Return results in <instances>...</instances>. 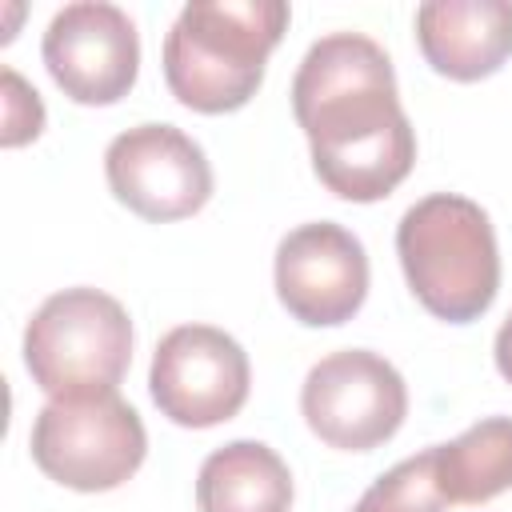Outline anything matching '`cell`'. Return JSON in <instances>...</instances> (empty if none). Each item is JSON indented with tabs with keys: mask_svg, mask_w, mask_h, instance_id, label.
<instances>
[{
	"mask_svg": "<svg viewBox=\"0 0 512 512\" xmlns=\"http://www.w3.org/2000/svg\"><path fill=\"white\" fill-rule=\"evenodd\" d=\"M288 28L284 0H192L164 36V80L184 108L236 112L260 80L268 52Z\"/></svg>",
	"mask_w": 512,
	"mask_h": 512,
	"instance_id": "cell-2",
	"label": "cell"
},
{
	"mask_svg": "<svg viewBox=\"0 0 512 512\" xmlns=\"http://www.w3.org/2000/svg\"><path fill=\"white\" fill-rule=\"evenodd\" d=\"M396 256L412 296L448 324L484 316L500 288V252L488 212L456 192L416 200L396 224Z\"/></svg>",
	"mask_w": 512,
	"mask_h": 512,
	"instance_id": "cell-3",
	"label": "cell"
},
{
	"mask_svg": "<svg viewBox=\"0 0 512 512\" xmlns=\"http://www.w3.org/2000/svg\"><path fill=\"white\" fill-rule=\"evenodd\" d=\"M444 508L448 500L440 496V484H436L432 448H424L420 456H408L396 468H388L356 500L352 512H444Z\"/></svg>",
	"mask_w": 512,
	"mask_h": 512,
	"instance_id": "cell-14",
	"label": "cell"
},
{
	"mask_svg": "<svg viewBox=\"0 0 512 512\" xmlns=\"http://www.w3.org/2000/svg\"><path fill=\"white\" fill-rule=\"evenodd\" d=\"M300 412L328 448L372 452L404 424L408 388L384 356L368 348H344L308 368Z\"/></svg>",
	"mask_w": 512,
	"mask_h": 512,
	"instance_id": "cell-6",
	"label": "cell"
},
{
	"mask_svg": "<svg viewBox=\"0 0 512 512\" xmlns=\"http://www.w3.org/2000/svg\"><path fill=\"white\" fill-rule=\"evenodd\" d=\"M436 484L448 504H484L512 488V416H484L432 448Z\"/></svg>",
	"mask_w": 512,
	"mask_h": 512,
	"instance_id": "cell-13",
	"label": "cell"
},
{
	"mask_svg": "<svg viewBox=\"0 0 512 512\" xmlns=\"http://www.w3.org/2000/svg\"><path fill=\"white\" fill-rule=\"evenodd\" d=\"M276 296L308 328L352 320L368 296L364 244L332 220L292 228L276 248Z\"/></svg>",
	"mask_w": 512,
	"mask_h": 512,
	"instance_id": "cell-10",
	"label": "cell"
},
{
	"mask_svg": "<svg viewBox=\"0 0 512 512\" xmlns=\"http://www.w3.org/2000/svg\"><path fill=\"white\" fill-rule=\"evenodd\" d=\"M104 176L120 204L152 224L184 220L212 196L204 148L176 124H136L104 152Z\"/></svg>",
	"mask_w": 512,
	"mask_h": 512,
	"instance_id": "cell-8",
	"label": "cell"
},
{
	"mask_svg": "<svg viewBox=\"0 0 512 512\" xmlns=\"http://www.w3.org/2000/svg\"><path fill=\"white\" fill-rule=\"evenodd\" d=\"M196 508L200 512H288L292 472L276 448L260 440H232L200 464Z\"/></svg>",
	"mask_w": 512,
	"mask_h": 512,
	"instance_id": "cell-12",
	"label": "cell"
},
{
	"mask_svg": "<svg viewBox=\"0 0 512 512\" xmlns=\"http://www.w3.org/2000/svg\"><path fill=\"white\" fill-rule=\"evenodd\" d=\"M44 64L76 104H116L140 72V36L124 8L108 0L64 4L44 28Z\"/></svg>",
	"mask_w": 512,
	"mask_h": 512,
	"instance_id": "cell-9",
	"label": "cell"
},
{
	"mask_svg": "<svg viewBox=\"0 0 512 512\" xmlns=\"http://www.w3.org/2000/svg\"><path fill=\"white\" fill-rule=\"evenodd\" d=\"M132 364V320L100 288L52 292L24 328V368L52 396L116 392Z\"/></svg>",
	"mask_w": 512,
	"mask_h": 512,
	"instance_id": "cell-4",
	"label": "cell"
},
{
	"mask_svg": "<svg viewBox=\"0 0 512 512\" xmlns=\"http://www.w3.org/2000/svg\"><path fill=\"white\" fill-rule=\"evenodd\" d=\"M492 356H496V368H500V376L512 384V312H508V320H504V324H500V332H496Z\"/></svg>",
	"mask_w": 512,
	"mask_h": 512,
	"instance_id": "cell-16",
	"label": "cell"
},
{
	"mask_svg": "<svg viewBox=\"0 0 512 512\" xmlns=\"http://www.w3.org/2000/svg\"><path fill=\"white\" fill-rule=\"evenodd\" d=\"M40 128H44V104L36 88H28L12 68H4V132H0L4 148L36 140Z\"/></svg>",
	"mask_w": 512,
	"mask_h": 512,
	"instance_id": "cell-15",
	"label": "cell"
},
{
	"mask_svg": "<svg viewBox=\"0 0 512 512\" xmlns=\"http://www.w3.org/2000/svg\"><path fill=\"white\" fill-rule=\"evenodd\" d=\"M248 384V352L224 328L180 324L152 352V400L180 428H212L232 420L248 400Z\"/></svg>",
	"mask_w": 512,
	"mask_h": 512,
	"instance_id": "cell-7",
	"label": "cell"
},
{
	"mask_svg": "<svg viewBox=\"0 0 512 512\" xmlns=\"http://www.w3.org/2000/svg\"><path fill=\"white\" fill-rule=\"evenodd\" d=\"M28 448L48 480L76 492H112L144 464L148 432L120 392L52 396L32 420Z\"/></svg>",
	"mask_w": 512,
	"mask_h": 512,
	"instance_id": "cell-5",
	"label": "cell"
},
{
	"mask_svg": "<svg viewBox=\"0 0 512 512\" xmlns=\"http://www.w3.org/2000/svg\"><path fill=\"white\" fill-rule=\"evenodd\" d=\"M416 40L448 80L492 76L512 56V0H428L416 8Z\"/></svg>",
	"mask_w": 512,
	"mask_h": 512,
	"instance_id": "cell-11",
	"label": "cell"
},
{
	"mask_svg": "<svg viewBox=\"0 0 512 512\" xmlns=\"http://www.w3.org/2000/svg\"><path fill=\"white\" fill-rule=\"evenodd\" d=\"M292 112L320 184L340 200H384L416 164V132L400 108L392 60L364 32H328L304 52Z\"/></svg>",
	"mask_w": 512,
	"mask_h": 512,
	"instance_id": "cell-1",
	"label": "cell"
}]
</instances>
